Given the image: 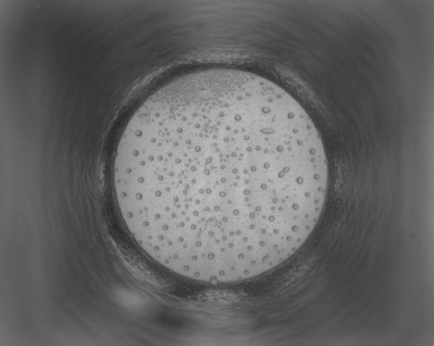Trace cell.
I'll return each mask as SVG.
<instances>
[{
  "label": "cell",
  "mask_w": 434,
  "mask_h": 346,
  "mask_svg": "<svg viewBox=\"0 0 434 346\" xmlns=\"http://www.w3.org/2000/svg\"><path fill=\"white\" fill-rule=\"evenodd\" d=\"M123 176L168 262L232 273L275 264L305 242L328 171L319 132L290 95L247 71L212 69L152 95Z\"/></svg>",
  "instance_id": "obj_1"
}]
</instances>
